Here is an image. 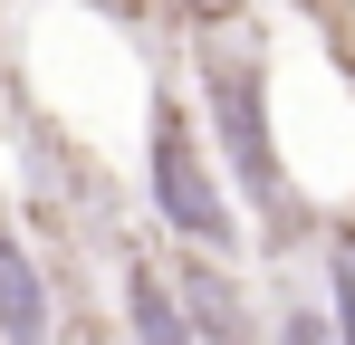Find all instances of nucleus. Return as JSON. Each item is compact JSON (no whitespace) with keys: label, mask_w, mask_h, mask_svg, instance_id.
Listing matches in <instances>:
<instances>
[{"label":"nucleus","mask_w":355,"mask_h":345,"mask_svg":"<svg viewBox=\"0 0 355 345\" xmlns=\"http://www.w3.org/2000/svg\"><path fill=\"white\" fill-rule=\"evenodd\" d=\"M182 96H192L211 154H221V182H231L240 221H250V259H259V269L317 259V202L297 192L288 144H279L269 10H259V19H231V29H192V39H182Z\"/></svg>","instance_id":"obj_1"},{"label":"nucleus","mask_w":355,"mask_h":345,"mask_svg":"<svg viewBox=\"0 0 355 345\" xmlns=\"http://www.w3.org/2000/svg\"><path fill=\"white\" fill-rule=\"evenodd\" d=\"M144 221H154L164 249H221V259L250 249V221H240L221 154H211L192 96L173 87V67L144 77Z\"/></svg>","instance_id":"obj_2"},{"label":"nucleus","mask_w":355,"mask_h":345,"mask_svg":"<svg viewBox=\"0 0 355 345\" xmlns=\"http://www.w3.org/2000/svg\"><path fill=\"white\" fill-rule=\"evenodd\" d=\"M19 221L29 230H58V240H77V249H106L116 259L125 240V202H116V172L96 163L67 125H49V115H19Z\"/></svg>","instance_id":"obj_3"},{"label":"nucleus","mask_w":355,"mask_h":345,"mask_svg":"<svg viewBox=\"0 0 355 345\" xmlns=\"http://www.w3.org/2000/svg\"><path fill=\"white\" fill-rule=\"evenodd\" d=\"M164 278H173L182 317H192V345H269V307L240 259L221 249H164Z\"/></svg>","instance_id":"obj_4"},{"label":"nucleus","mask_w":355,"mask_h":345,"mask_svg":"<svg viewBox=\"0 0 355 345\" xmlns=\"http://www.w3.org/2000/svg\"><path fill=\"white\" fill-rule=\"evenodd\" d=\"M0 345H67L58 269H49L39 230L10 221V202H0Z\"/></svg>","instance_id":"obj_5"},{"label":"nucleus","mask_w":355,"mask_h":345,"mask_svg":"<svg viewBox=\"0 0 355 345\" xmlns=\"http://www.w3.org/2000/svg\"><path fill=\"white\" fill-rule=\"evenodd\" d=\"M116 336L125 345H192V317L164 278V249H144V240L116 249Z\"/></svg>","instance_id":"obj_6"},{"label":"nucleus","mask_w":355,"mask_h":345,"mask_svg":"<svg viewBox=\"0 0 355 345\" xmlns=\"http://www.w3.org/2000/svg\"><path fill=\"white\" fill-rule=\"evenodd\" d=\"M269 345H336V317H327V288L317 269H269Z\"/></svg>","instance_id":"obj_7"},{"label":"nucleus","mask_w":355,"mask_h":345,"mask_svg":"<svg viewBox=\"0 0 355 345\" xmlns=\"http://www.w3.org/2000/svg\"><path fill=\"white\" fill-rule=\"evenodd\" d=\"M231 19H259V0H164V29L192 39V29H231Z\"/></svg>","instance_id":"obj_8"},{"label":"nucleus","mask_w":355,"mask_h":345,"mask_svg":"<svg viewBox=\"0 0 355 345\" xmlns=\"http://www.w3.org/2000/svg\"><path fill=\"white\" fill-rule=\"evenodd\" d=\"M317 269L355 288V202L346 211H317Z\"/></svg>","instance_id":"obj_9"},{"label":"nucleus","mask_w":355,"mask_h":345,"mask_svg":"<svg viewBox=\"0 0 355 345\" xmlns=\"http://www.w3.org/2000/svg\"><path fill=\"white\" fill-rule=\"evenodd\" d=\"M77 10H96L106 29H135V39H173L164 29V0H77Z\"/></svg>","instance_id":"obj_10"},{"label":"nucleus","mask_w":355,"mask_h":345,"mask_svg":"<svg viewBox=\"0 0 355 345\" xmlns=\"http://www.w3.org/2000/svg\"><path fill=\"white\" fill-rule=\"evenodd\" d=\"M67 336H77V345H125L116 326H106V317H77V326H67Z\"/></svg>","instance_id":"obj_11"},{"label":"nucleus","mask_w":355,"mask_h":345,"mask_svg":"<svg viewBox=\"0 0 355 345\" xmlns=\"http://www.w3.org/2000/svg\"><path fill=\"white\" fill-rule=\"evenodd\" d=\"M0 106H10V67H0Z\"/></svg>","instance_id":"obj_12"},{"label":"nucleus","mask_w":355,"mask_h":345,"mask_svg":"<svg viewBox=\"0 0 355 345\" xmlns=\"http://www.w3.org/2000/svg\"><path fill=\"white\" fill-rule=\"evenodd\" d=\"M0 19H10V0H0Z\"/></svg>","instance_id":"obj_13"}]
</instances>
